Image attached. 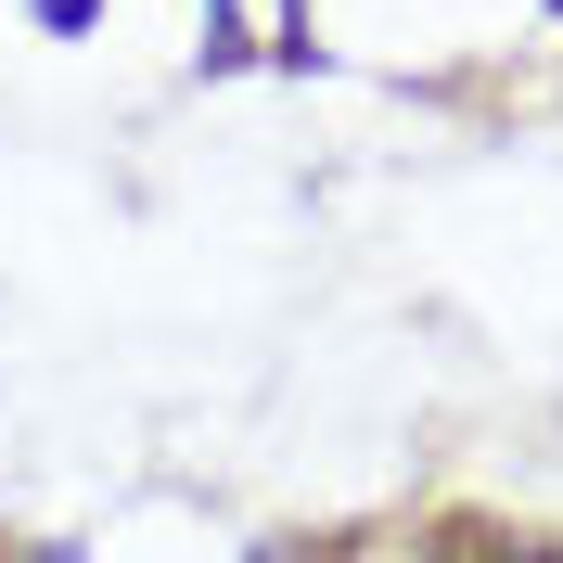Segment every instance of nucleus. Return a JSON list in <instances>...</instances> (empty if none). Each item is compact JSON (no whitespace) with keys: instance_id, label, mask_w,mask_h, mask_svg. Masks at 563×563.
I'll list each match as a JSON object with an SVG mask.
<instances>
[{"instance_id":"1","label":"nucleus","mask_w":563,"mask_h":563,"mask_svg":"<svg viewBox=\"0 0 563 563\" xmlns=\"http://www.w3.org/2000/svg\"><path fill=\"white\" fill-rule=\"evenodd\" d=\"M244 52H256V38H244V0H206V77L244 65Z\"/></svg>"},{"instance_id":"2","label":"nucleus","mask_w":563,"mask_h":563,"mask_svg":"<svg viewBox=\"0 0 563 563\" xmlns=\"http://www.w3.org/2000/svg\"><path fill=\"white\" fill-rule=\"evenodd\" d=\"M38 13V38H90V13H103V0H26Z\"/></svg>"},{"instance_id":"3","label":"nucleus","mask_w":563,"mask_h":563,"mask_svg":"<svg viewBox=\"0 0 563 563\" xmlns=\"http://www.w3.org/2000/svg\"><path fill=\"white\" fill-rule=\"evenodd\" d=\"M551 13H563V0H551Z\"/></svg>"}]
</instances>
